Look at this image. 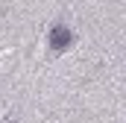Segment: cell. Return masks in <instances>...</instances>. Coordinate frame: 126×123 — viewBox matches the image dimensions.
<instances>
[{"label":"cell","instance_id":"1","mask_svg":"<svg viewBox=\"0 0 126 123\" xmlns=\"http://www.w3.org/2000/svg\"><path fill=\"white\" fill-rule=\"evenodd\" d=\"M73 44V30H67L64 24H56L50 30V47L53 50H67Z\"/></svg>","mask_w":126,"mask_h":123}]
</instances>
